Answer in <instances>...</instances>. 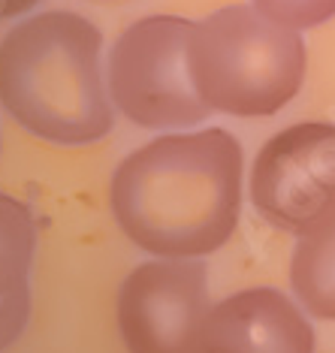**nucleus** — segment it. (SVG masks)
<instances>
[{
  "label": "nucleus",
  "instance_id": "nucleus-10",
  "mask_svg": "<svg viewBox=\"0 0 335 353\" xmlns=\"http://www.w3.org/2000/svg\"><path fill=\"white\" fill-rule=\"evenodd\" d=\"M254 6L284 28H317L335 15V0H254Z\"/></svg>",
  "mask_w": 335,
  "mask_h": 353
},
{
  "label": "nucleus",
  "instance_id": "nucleus-9",
  "mask_svg": "<svg viewBox=\"0 0 335 353\" xmlns=\"http://www.w3.org/2000/svg\"><path fill=\"white\" fill-rule=\"evenodd\" d=\"M290 284L308 314L335 320V221L299 239Z\"/></svg>",
  "mask_w": 335,
  "mask_h": 353
},
{
  "label": "nucleus",
  "instance_id": "nucleus-7",
  "mask_svg": "<svg viewBox=\"0 0 335 353\" xmlns=\"http://www.w3.org/2000/svg\"><path fill=\"white\" fill-rule=\"evenodd\" d=\"M205 353H314V329L281 290H242L212 305Z\"/></svg>",
  "mask_w": 335,
  "mask_h": 353
},
{
  "label": "nucleus",
  "instance_id": "nucleus-6",
  "mask_svg": "<svg viewBox=\"0 0 335 353\" xmlns=\"http://www.w3.org/2000/svg\"><path fill=\"white\" fill-rule=\"evenodd\" d=\"M209 314V278L190 260L142 263L118 293V329L130 353H205Z\"/></svg>",
  "mask_w": 335,
  "mask_h": 353
},
{
  "label": "nucleus",
  "instance_id": "nucleus-11",
  "mask_svg": "<svg viewBox=\"0 0 335 353\" xmlns=\"http://www.w3.org/2000/svg\"><path fill=\"white\" fill-rule=\"evenodd\" d=\"M37 0H0V19H12V15H21L34 6Z\"/></svg>",
  "mask_w": 335,
  "mask_h": 353
},
{
  "label": "nucleus",
  "instance_id": "nucleus-3",
  "mask_svg": "<svg viewBox=\"0 0 335 353\" xmlns=\"http://www.w3.org/2000/svg\"><path fill=\"white\" fill-rule=\"evenodd\" d=\"M190 76L212 112L275 115L305 79V46L257 6H223L190 30Z\"/></svg>",
  "mask_w": 335,
  "mask_h": 353
},
{
  "label": "nucleus",
  "instance_id": "nucleus-2",
  "mask_svg": "<svg viewBox=\"0 0 335 353\" xmlns=\"http://www.w3.org/2000/svg\"><path fill=\"white\" fill-rule=\"evenodd\" d=\"M0 100L21 127L58 145L106 136L100 30L73 12H43L12 28L0 43Z\"/></svg>",
  "mask_w": 335,
  "mask_h": 353
},
{
  "label": "nucleus",
  "instance_id": "nucleus-1",
  "mask_svg": "<svg viewBox=\"0 0 335 353\" xmlns=\"http://www.w3.org/2000/svg\"><path fill=\"white\" fill-rule=\"evenodd\" d=\"M109 203L142 251L163 260L212 254L238 223L242 145L218 127L161 136L118 166Z\"/></svg>",
  "mask_w": 335,
  "mask_h": 353
},
{
  "label": "nucleus",
  "instance_id": "nucleus-4",
  "mask_svg": "<svg viewBox=\"0 0 335 353\" xmlns=\"http://www.w3.org/2000/svg\"><path fill=\"white\" fill-rule=\"evenodd\" d=\"M194 21L151 15L118 37L109 58V91L115 106L139 127H187L209 115L190 76Z\"/></svg>",
  "mask_w": 335,
  "mask_h": 353
},
{
  "label": "nucleus",
  "instance_id": "nucleus-5",
  "mask_svg": "<svg viewBox=\"0 0 335 353\" xmlns=\"http://www.w3.org/2000/svg\"><path fill=\"white\" fill-rule=\"evenodd\" d=\"M251 199L272 227L299 239L335 221V124L275 133L254 160Z\"/></svg>",
  "mask_w": 335,
  "mask_h": 353
},
{
  "label": "nucleus",
  "instance_id": "nucleus-8",
  "mask_svg": "<svg viewBox=\"0 0 335 353\" xmlns=\"http://www.w3.org/2000/svg\"><path fill=\"white\" fill-rule=\"evenodd\" d=\"M37 230L21 203L0 194V350L21 335L30 314V263Z\"/></svg>",
  "mask_w": 335,
  "mask_h": 353
}]
</instances>
